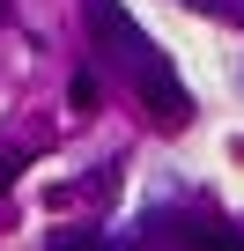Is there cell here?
Listing matches in <instances>:
<instances>
[{
	"mask_svg": "<svg viewBox=\"0 0 244 251\" xmlns=\"http://www.w3.org/2000/svg\"><path fill=\"white\" fill-rule=\"evenodd\" d=\"M81 23H89V45L111 59V67H126L134 74V89H141V103L156 111V126L163 133H178V126L192 118V96H185V81H178V67H170V52L118 8V0H81Z\"/></svg>",
	"mask_w": 244,
	"mask_h": 251,
	"instance_id": "6da1fadb",
	"label": "cell"
},
{
	"mask_svg": "<svg viewBox=\"0 0 244 251\" xmlns=\"http://www.w3.org/2000/svg\"><path fill=\"white\" fill-rule=\"evenodd\" d=\"M67 103H74V111H96V103H104V81H96V74H74V81H67Z\"/></svg>",
	"mask_w": 244,
	"mask_h": 251,
	"instance_id": "7a4b0ae2",
	"label": "cell"
},
{
	"mask_svg": "<svg viewBox=\"0 0 244 251\" xmlns=\"http://www.w3.org/2000/svg\"><path fill=\"white\" fill-rule=\"evenodd\" d=\"M192 15H222V23H244V0H185Z\"/></svg>",
	"mask_w": 244,
	"mask_h": 251,
	"instance_id": "3957f363",
	"label": "cell"
},
{
	"mask_svg": "<svg viewBox=\"0 0 244 251\" xmlns=\"http://www.w3.org/2000/svg\"><path fill=\"white\" fill-rule=\"evenodd\" d=\"M52 251H104V244H96V229H67V236H52Z\"/></svg>",
	"mask_w": 244,
	"mask_h": 251,
	"instance_id": "277c9868",
	"label": "cell"
},
{
	"mask_svg": "<svg viewBox=\"0 0 244 251\" xmlns=\"http://www.w3.org/2000/svg\"><path fill=\"white\" fill-rule=\"evenodd\" d=\"M8 15H15V0H0V23H8Z\"/></svg>",
	"mask_w": 244,
	"mask_h": 251,
	"instance_id": "5b68a950",
	"label": "cell"
}]
</instances>
